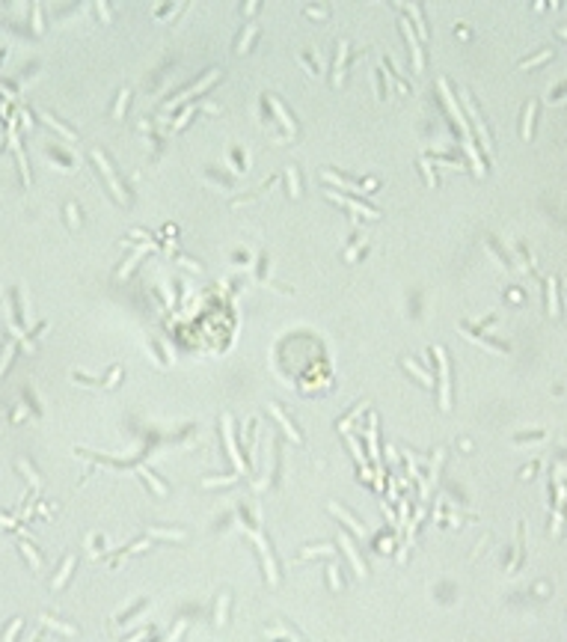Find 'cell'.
<instances>
[{
	"instance_id": "6da1fadb",
	"label": "cell",
	"mask_w": 567,
	"mask_h": 642,
	"mask_svg": "<svg viewBox=\"0 0 567 642\" xmlns=\"http://www.w3.org/2000/svg\"><path fill=\"white\" fill-rule=\"evenodd\" d=\"M434 354L440 357V404L443 410L451 407V387H448V360H446V351L443 348H434Z\"/></svg>"
},
{
	"instance_id": "7a4b0ae2",
	"label": "cell",
	"mask_w": 567,
	"mask_h": 642,
	"mask_svg": "<svg viewBox=\"0 0 567 642\" xmlns=\"http://www.w3.org/2000/svg\"><path fill=\"white\" fill-rule=\"evenodd\" d=\"M464 105H466V110H469V116L475 119V131H478V137H481L484 149L490 152V149H493V140H490V134H487V128H484V122H481V113H478V107H475V101H472L469 92H464Z\"/></svg>"
},
{
	"instance_id": "3957f363",
	"label": "cell",
	"mask_w": 567,
	"mask_h": 642,
	"mask_svg": "<svg viewBox=\"0 0 567 642\" xmlns=\"http://www.w3.org/2000/svg\"><path fill=\"white\" fill-rule=\"evenodd\" d=\"M92 158H95V164L101 167V173H104V178H107V185H110V191L116 193L119 199H125V196H122V185H119V178H116V173H113V167L107 164V158H104L101 152H98V149L92 152Z\"/></svg>"
},
{
	"instance_id": "277c9868",
	"label": "cell",
	"mask_w": 567,
	"mask_h": 642,
	"mask_svg": "<svg viewBox=\"0 0 567 642\" xmlns=\"http://www.w3.org/2000/svg\"><path fill=\"white\" fill-rule=\"evenodd\" d=\"M74 562H77V559H74V553H71V556H66V559H63V565H60V571H57V577H53V580H51V589H53V592H60V589H63V586H66V580H69V574H71V568H74Z\"/></svg>"
},
{
	"instance_id": "5b68a950",
	"label": "cell",
	"mask_w": 567,
	"mask_h": 642,
	"mask_svg": "<svg viewBox=\"0 0 567 642\" xmlns=\"http://www.w3.org/2000/svg\"><path fill=\"white\" fill-rule=\"evenodd\" d=\"M223 425H226V446H229V455H232V461H235V467H238V470H244V458H241V452L235 449V434H232V419L226 417V419H223Z\"/></svg>"
},
{
	"instance_id": "8992f818",
	"label": "cell",
	"mask_w": 567,
	"mask_h": 642,
	"mask_svg": "<svg viewBox=\"0 0 567 642\" xmlns=\"http://www.w3.org/2000/svg\"><path fill=\"white\" fill-rule=\"evenodd\" d=\"M401 27H404V36H407V39H410V51H413V66H416V71H422V51H419V42H416V36H413V24L410 21H407V18H404V24H401Z\"/></svg>"
},
{
	"instance_id": "52a82bcc",
	"label": "cell",
	"mask_w": 567,
	"mask_h": 642,
	"mask_svg": "<svg viewBox=\"0 0 567 642\" xmlns=\"http://www.w3.org/2000/svg\"><path fill=\"white\" fill-rule=\"evenodd\" d=\"M342 547L347 550V556H350V562H354V568H357V577H365V565H362V559H360V553H357V547H354V541L347 535H342Z\"/></svg>"
},
{
	"instance_id": "ba28073f",
	"label": "cell",
	"mask_w": 567,
	"mask_h": 642,
	"mask_svg": "<svg viewBox=\"0 0 567 642\" xmlns=\"http://www.w3.org/2000/svg\"><path fill=\"white\" fill-rule=\"evenodd\" d=\"M344 63H347V42L339 45V57H336V78H333V84H336V87L344 81Z\"/></svg>"
},
{
	"instance_id": "9c48e42d",
	"label": "cell",
	"mask_w": 567,
	"mask_h": 642,
	"mask_svg": "<svg viewBox=\"0 0 567 642\" xmlns=\"http://www.w3.org/2000/svg\"><path fill=\"white\" fill-rule=\"evenodd\" d=\"M333 199H339V202H344L347 209H354V211H360L362 217H377V211L374 209H368V206H362V202H357V199H344V196H339V193H330Z\"/></svg>"
},
{
	"instance_id": "30bf717a",
	"label": "cell",
	"mask_w": 567,
	"mask_h": 642,
	"mask_svg": "<svg viewBox=\"0 0 567 642\" xmlns=\"http://www.w3.org/2000/svg\"><path fill=\"white\" fill-rule=\"evenodd\" d=\"M271 414H274L276 419H279V425H282V428H285V434H288V437H291L294 443H300V434L294 431V425L291 422H288V419H285V414H282V410H279V407H276V404H271Z\"/></svg>"
},
{
	"instance_id": "8fae6325",
	"label": "cell",
	"mask_w": 567,
	"mask_h": 642,
	"mask_svg": "<svg viewBox=\"0 0 567 642\" xmlns=\"http://www.w3.org/2000/svg\"><path fill=\"white\" fill-rule=\"evenodd\" d=\"M330 511H336V515H339V518H342L344 523H347V526H350V529H357V535H365V526H362L360 521H354V518H350V515H347V511H344V508H339V505L333 503L330 505Z\"/></svg>"
},
{
	"instance_id": "7c38bea8",
	"label": "cell",
	"mask_w": 567,
	"mask_h": 642,
	"mask_svg": "<svg viewBox=\"0 0 567 642\" xmlns=\"http://www.w3.org/2000/svg\"><path fill=\"white\" fill-rule=\"evenodd\" d=\"M534 113H537V101H532L529 110H526V122H523V137L526 140H532L534 134Z\"/></svg>"
},
{
	"instance_id": "4fadbf2b",
	"label": "cell",
	"mask_w": 567,
	"mask_h": 642,
	"mask_svg": "<svg viewBox=\"0 0 567 642\" xmlns=\"http://www.w3.org/2000/svg\"><path fill=\"white\" fill-rule=\"evenodd\" d=\"M42 119L48 122V125H51V128H57V131H60V134H63V137H69V140H77V134H74V131H71V128H66V125H63V122L57 119V116H53V113H45V116H42Z\"/></svg>"
},
{
	"instance_id": "5bb4252c",
	"label": "cell",
	"mask_w": 567,
	"mask_h": 642,
	"mask_svg": "<svg viewBox=\"0 0 567 642\" xmlns=\"http://www.w3.org/2000/svg\"><path fill=\"white\" fill-rule=\"evenodd\" d=\"M404 366H407V369H410V372H413V375H416V378H419L422 383H428V387L434 383V378H430L425 369H419V366H416V360H407V357H404Z\"/></svg>"
},
{
	"instance_id": "9a60e30c",
	"label": "cell",
	"mask_w": 567,
	"mask_h": 642,
	"mask_svg": "<svg viewBox=\"0 0 567 642\" xmlns=\"http://www.w3.org/2000/svg\"><path fill=\"white\" fill-rule=\"evenodd\" d=\"M128 98H131V89H122V92H119V101H116V110H113V116H116V119H122V116H125Z\"/></svg>"
},
{
	"instance_id": "2e32d148",
	"label": "cell",
	"mask_w": 567,
	"mask_h": 642,
	"mask_svg": "<svg viewBox=\"0 0 567 642\" xmlns=\"http://www.w3.org/2000/svg\"><path fill=\"white\" fill-rule=\"evenodd\" d=\"M410 15H413V21H416V27H419V33H422V39H428V27H425V18H422V9H419V6H410Z\"/></svg>"
},
{
	"instance_id": "e0dca14e",
	"label": "cell",
	"mask_w": 567,
	"mask_h": 642,
	"mask_svg": "<svg viewBox=\"0 0 567 642\" xmlns=\"http://www.w3.org/2000/svg\"><path fill=\"white\" fill-rule=\"evenodd\" d=\"M547 292H550V315H558V295H555V277L547 279Z\"/></svg>"
},
{
	"instance_id": "ac0fdd59",
	"label": "cell",
	"mask_w": 567,
	"mask_h": 642,
	"mask_svg": "<svg viewBox=\"0 0 567 642\" xmlns=\"http://www.w3.org/2000/svg\"><path fill=\"white\" fill-rule=\"evenodd\" d=\"M140 473H143V479H146L149 485L155 487V494H167V487H164L160 482H157V476H155V473H149V470H140Z\"/></svg>"
},
{
	"instance_id": "d6986e66",
	"label": "cell",
	"mask_w": 567,
	"mask_h": 642,
	"mask_svg": "<svg viewBox=\"0 0 567 642\" xmlns=\"http://www.w3.org/2000/svg\"><path fill=\"white\" fill-rule=\"evenodd\" d=\"M12 354H15V342H9V345L3 348V357H0V375L6 372V366H9V360H12Z\"/></svg>"
},
{
	"instance_id": "ffe728a7",
	"label": "cell",
	"mask_w": 567,
	"mask_h": 642,
	"mask_svg": "<svg viewBox=\"0 0 567 642\" xmlns=\"http://www.w3.org/2000/svg\"><path fill=\"white\" fill-rule=\"evenodd\" d=\"M552 51H541L537 57H532V60H526V63H520V69H532V66H537V63H544V60H550Z\"/></svg>"
},
{
	"instance_id": "44dd1931",
	"label": "cell",
	"mask_w": 567,
	"mask_h": 642,
	"mask_svg": "<svg viewBox=\"0 0 567 642\" xmlns=\"http://www.w3.org/2000/svg\"><path fill=\"white\" fill-rule=\"evenodd\" d=\"M303 556H336V550H333L330 544H321V547H309Z\"/></svg>"
},
{
	"instance_id": "7402d4cb",
	"label": "cell",
	"mask_w": 567,
	"mask_h": 642,
	"mask_svg": "<svg viewBox=\"0 0 567 642\" xmlns=\"http://www.w3.org/2000/svg\"><path fill=\"white\" fill-rule=\"evenodd\" d=\"M253 36H256V27H253V24H250V27H247V33H244V39H241V45H238V51H247V48H250V42H253Z\"/></svg>"
},
{
	"instance_id": "603a6c76",
	"label": "cell",
	"mask_w": 567,
	"mask_h": 642,
	"mask_svg": "<svg viewBox=\"0 0 567 642\" xmlns=\"http://www.w3.org/2000/svg\"><path fill=\"white\" fill-rule=\"evenodd\" d=\"M33 27H36V33L45 30V24H42V6L39 3H33Z\"/></svg>"
},
{
	"instance_id": "cb8c5ba5",
	"label": "cell",
	"mask_w": 567,
	"mask_h": 642,
	"mask_svg": "<svg viewBox=\"0 0 567 642\" xmlns=\"http://www.w3.org/2000/svg\"><path fill=\"white\" fill-rule=\"evenodd\" d=\"M327 574H330V583H333V589H342V580H339V565H330V568H327Z\"/></svg>"
},
{
	"instance_id": "d4e9b609",
	"label": "cell",
	"mask_w": 567,
	"mask_h": 642,
	"mask_svg": "<svg viewBox=\"0 0 567 642\" xmlns=\"http://www.w3.org/2000/svg\"><path fill=\"white\" fill-rule=\"evenodd\" d=\"M18 627H21V619H12V625L6 627V633H3V642H12V636L18 633Z\"/></svg>"
},
{
	"instance_id": "484cf974",
	"label": "cell",
	"mask_w": 567,
	"mask_h": 642,
	"mask_svg": "<svg viewBox=\"0 0 567 642\" xmlns=\"http://www.w3.org/2000/svg\"><path fill=\"white\" fill-rule=\"evenodd\" d=\"M42 622H45L48 627H57V630H63V633H74V627H71V625H60L57 619H42Z\"/></svg>"
},
{
	"instance_id": "4316f807",
	"label": "cell",
	"mask_w": 567,
	"mask_h": 642,
	"mask_svg": "<svg viewBox=\"0 0 567 642\" xmlns=\"http://www.w3.org/2000/svg\"><path fill=\"white\" fill-rule=\"evenodd\" d=\"M122 378V366H116V369H110V375H107V381H104V387H116V381Z\"/></svg>"
},
{
	"instance_id": "83f0119b",
	"label": "cell",
	"mask_w": 567,
	"mask_h": 642,
	"mask_svg": "<svg viewBox=\"0 0 567 642\" xmlns=\"http://www.w3.org/2000/svg\"><path fill=\"white\" fill-rule=\"evenodd\" d=\"M21 550L27 553V559H30V565H33V568H39V565H42V562H39V556H36V550L30 547V544H21Z\"/></svg>"
},
{
	"instance_id": "f1b7e54d",
	"label": "cell",
	"mask_w": 567,
	"mask_h": 642,
	"mask_svg": "<svg viewBox=\"0 0 567 642\" xmlns=\"http://www.w3.org/2000/svg\"><path fill=\"white\" fill-rule=\"evenodd\" d=\"M285 173H288V182H291V196H300V185H297V173H294V167H288Z\"/></svg>"
},
{
	"instance_id": "f546056e",
	"label": "cell",
	"mask_w": 567,
	"mask_h": 642,
	"mask_svg": "<svg viewBox=\"0 0 567 642\" xmlns=\"http://www.w3.org/2000/svg\"><path fill=\"white\" fill-rule=\"evenodd\" d=\"M66 214H69V223H71V226L80 223V217H77V206H74V202H69V206H66Z\"/></svg>"
},
{
	"instance_id": "4dcf8cb0",
	"label": "cell",
	"mask_w": 567,
	"mask_h": 642,
	"mask_svg": "<svg viewBox=\"0 0 567 642\" xmlns=\"http://www.w3.org/2000/svg\"><path fill=\"white\" fill-rule=\"evenodd\" d=\"M422 170H425V178H428V185H430V188H437V175H434V170H430L428 161H422Z\"/></svg>"
},
{
	"instance_id": "1f68e13d",
	"label": "cell",
	"mask_w": 567,
	"mask_h": 642,
	"mask_svg": "<svg viewBox=\"0 0 567 642\" xmlns=\"http://www.w3.org/2000/svg\"><path fill=\"white\" fill-rule=\"evenodd\" d=\"M226 607H229V595H223V598H220V609H217V625H223V619H226Z\"/></svg>"
},
{
	"instance_id": "d6a6232c",
	"label": "cell",
	"mask_w": 567,
	"mask_h": 642,
	"mask_svg": "<svg viewBox=\"0 0 567 642\" xmlns=\"http://www.w3.org/2000/svg\"><path fill=\"white\" fill-rule=\"evenodd\" d=\"M181 633H184V622H175V627H172V633H170V639H167V642H178Z\"/></svg>"
},
{
	"instance_id": "836d02e7",
	"label": "cell",
	"mask_w": 567,
	"mask_h": 642,
	"mask_svg": "<svg viewBox=\"0 0 567 642\" xmlns=\"http://www.w3.org/2000/svg\"><path fill=\"white\" fill-rule=\"evenodd\" d=\"M547 434L544 431H537V434H526V437H517V443H532V440H544Z\"/></svg>"
},
{
	"instance_id": "e575fe53",
	"label": "cell",
	"mask_w": 567,
	"mask_h": 642,
	"mask_svg": "<svg viewBox=\"0 0 567 642\" xmlns=\"http://www.w3.org/2000/svg\"><path fill=\"white\" fill-rule=\"evenodd\" d=\"M146 633H149V627H143V630H137V633H134V636H131V639H128V642H143V639H146Z\"/></svg>"
},
{
	"instance_id": "d590c367",
	"label": "cell",
	"mask_w": 567,
	"mask_h": 642,
	"mask_svg": "<svg viewBox=\"0 0 567 642\" xmlns=\"http://www.w3.org/2000/svg\"><path fill=\"white\" fill-rule=\"evenodd\" d=\"M95 6H98V12H101V18H104V21H110V9H107L104 3H95Z\"/></svg>"
},
{
	"instance_id": "8d00e7d4",
	"label": "cell",
	"mask_w": 567,
	"mask_h": 642,
	"mask_svg": "<svg viewBox=\"0 0 567 642\" xmlns=\"http://www.w3.org/2000/svg\"><path fill=\"white\" fill-rule=\"evenodd\" d=\"M534 470H537V461H534V464H529V467H526V470H523V476H532V473H534Z\"/></svg>"
}]
</instances>
